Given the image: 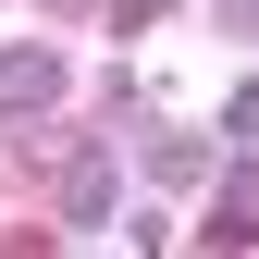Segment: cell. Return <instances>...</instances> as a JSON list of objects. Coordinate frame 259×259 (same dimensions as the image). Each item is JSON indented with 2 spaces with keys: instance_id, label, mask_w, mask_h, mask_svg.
I'll list each match as a JSON object with an SVG mask.
<instances>
[{
  "instance_id": "2",
  "label": "cell",
  "mask_w": 259,
  "mask_h": 259,
  "mask_svg": "<svg viewBox=\"0 0 259 259\" xmlns=\"http://www.w3.org/2000/svg\"><path fill=\"white\" fill-rule=\"evenodd\" d=\"M111 198H123V185H111V148H74V160H62V222H74V235H99Z\"/></svg>"
},
{
  "instance_id": "8",
  "label": "cell",
  "mask_w": 259,
  "mask_h": 259,
  "mask_svg": "<svg viewBox=\"0 0 259 259\" xmlns=\"http://www.w3.org/2000/svg\"><path fill=\"white\" fill-rule=\"evenodd\" d=\"M123 259H136V247H123Z\"/></svg>"
},
{
  "instance_id": "7",
  "label": "cell",
  "mask_w": 259,
  "mask_h": 259,
  "mask_svg": "<svg viewBox=\"0 0 259 259\" xmlns=\"http://www.w3.org/2000/svg\"><path fill=\"white\" fill-rule=\"evenodd\" d=\"M210 13H222V25H235V37H259V0H210Z\"/></svg>"
},
{
  "instance_id": "5",
  "label": "cell",
  "mask_w": 259,
  "mask_h": 259,
  "mask_svg": "<svg viewBox=\"0 0 259 259\" xmlns=\"http://www.w3.org/2000/svg\"><path fill=\"white\" fill-rule=\"evenodd\" d=\"M222 148H235V173H259V87L222 99Z\"/></svg>"
},
{
  "instance_id": "1",
  "label": "cell",
  "mask_w": 259,
  "mask_h": 259,
  "mask_svg": "<svg viewBox=\"0 0 259 259\" xmlns=\"http://www.w3.org/2000/svg\"><path fill=\"white\" fill-rule=\"evenodd\" d=\"M62 87H74V62H62V50H0V123L62 111Z\"/></svg>"
},
{
  "instance_id": "6",
  "label": "cell",
  "mask_w": 259,
  "mask_h": 259,
  "mask_svg": "<svg viewBox=\"0 0 259 259\" xmlns=\"http://www.w3.org/2000/svg\"><path fill=\"white\" fill-rule=\"evenodd\" d=\"M160 13H173V0H111V25H123V37H148Z\"/></svg>"
},
{
  "instance_id": "3",
  "label": "cell",
  "mask_w": 259,
  "mask_h": 259,
  "mask_svg": "<svg viewBox=\"0 0 259 259\" xmlns=\"http://www.w3.org/2000/svg\"><path fill=\"white\" fill-rule=\"evenodd\" d=\"M210 247H259V173L222 185V210H210Z\"/></svg>"
},
{
  "instance_id": "4",
  "label": "cell",
  "mask_w": 259,
  "mask_h": 259,
  "mask_svg": "<svg viewBox=\"0 0 259 259\" xmlns=\"http://www.w3.org/2000/svg\"><path fill=\"white\" fill-rule=\"evenodd\" d=\"M198 173H210L198 136H148V185H198Z\"/></svg>"
}]
</instances>
